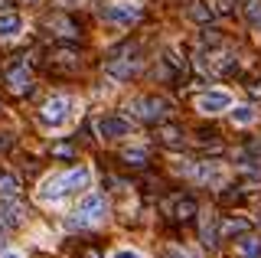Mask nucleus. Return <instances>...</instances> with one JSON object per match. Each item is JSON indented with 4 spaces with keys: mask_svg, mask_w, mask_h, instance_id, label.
I'll return each mask as SVG.
<instances>
[{
    "mask_svg": "<svg viewBox=\"0 0 261 258\" xmlns=\"http://www.w3.org/2000/svg\"><path fill=\"white\" fill-rule=\"evenodd\" d=\"M88 190H92V167L82 164V167H72V170H65V173L46 176L36 190V199L43 206H53V203H59L62 196H79V193H88Z\"/></svg>",
    "mask_w": 261,
    "mask_h": 258,
    "instance_id": "obj_1",
    "label": "nucleus"
},
{
    "mask_svg": "<svg viewBox=\"0 0 261 258\" xmlns=\"http://www.w3.org/2000/svg\"><path fill=\"white\" fill-rule=\"evenodd\" d=\"M105 216H108V203H105V196H98V193H82L79 199V209L75 216H72L69 225H79V229H85V225H95V222H105Z\"/></svg>",
    "mask_w": 261,
    "mask_h": 258,
    "instance_id": "obj_2",
    "label": "nucleus"
},
{
    "mask_svg": "<svg viewBox=\"0 0 261 258\" xmlns=\"http://www.w3.org/2000/svg\"><path fill=\"white\" fill-rule=\"evenodd\" d=\"M69 118H72V98L69 95H53L43 108H39V124L43 127H65L69 124Z\"/></svg>",
    "mask_w": 261,
    "mask_h": 258,
    "instance_id": "obj_3",
    "label": "nucleus"
},
{
    "mask_svg": "<svg viewBox=\"0 0 261 258\" xmlns=\"http://www.w3.org/2000/svg\"><path fill=\"white\" fill-rule=\"evenodd\" d=\"M173 111V105L167 98H130L127 101V115L141 118V121H163Z\"/></svg>",
    "mask_w": 261,
    "mask_h": 258,
    "instance_id": "obj_4",
    "label": "nucleus"
},
{
    "mask_svg": "<svg viewBox=\"0 0 261 258\" xmlns=\"http://www.w3.org/2000/svg\"><path fill=\"white\" fill-rule=\"evenodd\" d=\"M95 131L105 141H121L127 134H134V127H130V118H124V115H101L95 121Z\"/></svg>",
    "mask_w": 261,
    "mask_h": 258,
    "instance_id": "obj_5",
    "label": "nucleus"
},
{
    "mask_svg": "<svg viewBox=\"0 0 261 258\" xmlns=\"http://www.w3.org/2000/svg\"><path fill=\"white\" fill-rule=\"evenodd\" d=\"M101 17L108 23H114V27H130L134 20H141V7L134 0H118V4L101 7Z\"/></svg>",
    "mask_w": 261,
    "mask_h": 258,
    "instance_id": "obj_6",
    "label": "nucleus"
},
{
    "mask_svg": "<svg viewBox=\"0 0 261 258\" xmlns=\"http://www.w3.org/2000/svg\"><path fill=\"white\" fill-rule=\"evenodd\" d=\"M235 98L232 92H225V88H209V92H202L199 98H196V108H199V115H222L225 108H232Z\"/></svg>",
    "mask_w": 261,
    "mask_h": 258,
    "instance_id": "obj_7",
    "label": "nucleus"
},
{
    "mask_svg": "<svg viewBox=\"0 0 261 258\" xmlns=\"http://www.w3.org/2000/svg\"><path fill=\"white\" fill-rule=\"evenodd\" d=\"M190 176L196 183H206V187H225V180H228V173H225V167L222 164H216V160H199L196 167H190Z\"/></svg>",
    "mask_w": 261,
    "mask_h": 258,
    "instance_id": "obj_8",
    "label": "nucleus"
},
{
    "mask_svg": "<svg viewBox=\"0 0 261 258\" xmlns=\"http://www.w3.org/2000/svg\"><path fill=\"white\" fill-rule=\"evenodd\" d=\"M20 222H23V209L16 203V196H0V225L16 229Z\"/></svg>",
    "mask_w": 261,
    "mask_h": 258,
    "instance_id": "obj_9",
    "label": "nucleus"
},
{
    "mask_svg": "<svg viewBox=\"0 0 261 258\" xmlns=\"http://www.w3.org/2000/svg\"><path fill=\"white\" fill-rule=\"evenodd\" d=\"M7 88H10L13 95H30V92H33V75H30V69H27V66L10 69V72H7Z\"/></svg>",
    "mask_w": 261,
    "mask_h": 258,
    "instance_id": "obj_10",
    "label": "nucleus"
},
{
    "mask_svg": "<svg viewBox=\"0 0 261 258\" xmlns=\"http://www.w3.org/2000/svg\"><path fill=\"white\" fill-rule=\"evenodd\" d=\"M105 72L114 75V79H130L137 72V59H130V56H124V59H121V56H111L108 66H105Z\"/></svg>",
    "mask_w": 261,
    "mask_h": 258,
    "instance_id": "obj_11",
    "label": "nucleus"
},
{
    "mask_svg": "<svg viewBox=\"0 0 261 258\" xmlns=\"http://www.w3.org/2000/svg\"><path fill=\"white\" fill-rule=\"evenodd\" d=\"M23 33V17L13 10H4L0 13V39H16Z\"/></svg>",
    "mask_w": 261,
    "mask_h": 258,
    "instance_id": "obj_12",
    "label": "nucleus"
},
{
    "mask_svg": "<svg viewBox=\"0 0 261 258\" xmlns=\"http://www.w3.org/2000/svg\"><path fill=\"white\" fill-rule=\"evenodd\" d=\"M251 232V219H245V216H232V219L222 222V236L225 239H242Z\"/></svg>",
    "mask_w": 261,
    "mask_h": 258,
    "instance_id": "obj_13",
    "label": "nucleus"
},
{
    "mask_svg": "<svg viewBox=\"0 0 261 258\" xmlns=\"http://www.w3.org/2000/svg\"><path fill=\"white\" fill-rule=\"evenodd\" d=\"M157 141L163 144V147H183L186 134L179 131L176 124H163V127H157Z\"/></svg>",
    "mask_w": 261,
    "mask_h": 258,
    "instance_id": "obj_14",
    "label": "nucleus"
},
{
    "mask_svg": "<svg viewBox=\"0 0 261 258\" xmlns=\"http://www.w3.org/2000/svg\"><path fill=\"white\" fill-rule=\"evenodd\" d=\"M202 245L219 248V222H216V216H206V219H202Z\"/></svg>",
    "mask_w": 261,
    "mask_h": 258,
    "instance_id": "obj_15",
    "label": "nucleus"
},
{
    "mask_svg": "<svg viewBox=\"0 0 261 258\" xmlns=\"http://www.w3.org/2000/svg\"><path fill=\"white\" fill-rule=\"evenodd\" d=\"M255 118H258V111L251 108V105H235L232 108V124H239V127L255 124Z\"/></svg>",
    "mask_w": 261,
    "mask_h": 258,
    "instance_id": "obj_16",
    "label": "nucleus"
},
{
    "mask_svg": "<svg viewBox=\"0 0 261 258\" xmlns=\"http://www.w3.org/2000/svg\"><path fill=\"white\" fill-rule=\"evenodd\" d=\"M235 252H239V258H261V242L251 239V236H242Z\"/></svg>",
    "mask_w": 261,
    "mask_h": 258,
    "instance_id": "obj_17",
    "label": "nucleus"
},
{
    "mask_svg": "<svg viewBox=\"0 0 261 258\" xmlns=\"http://www.w3.org/2000/svg\"><path fill=\"white\" fill-rule=\"evenodd\" d=\"M0 196H20V180L0 167Z\"/></svg>",
    "mask_w": 261,
    "mask_h": 258,
    "instance_id": "obj_18",
    "label": "nucleus"
},
{
    "mask_svg": "<svg viewBox=\"0 0 261 258\" xmlns=\"http://www.w3.org/2000/svg\"><path fill=\"white\" fill-rule=\"evenodd\" d=\"M121 160L127 167H147V150L144 147H124L121 150Z\"/></svg>",
    "mask_w": 261,
    "mask_h": 258,
    "instance_id": "obj_19",
    "label": "nucleus"
},
{
    "mask_svg": "<svg viewBox=\"0 0 261 258\" xmlns=\"http://www.w3.org/2000/svg\"><path fill=\"white\" fill-rule=\"evenodd\" d=\"M193 213H196V199L193 196H179L176 199V219H193Z\"/></svg>",
    "mask_w": 261,
    "mask_h": 258,
    "instance_id": "obj_20",
    "label": "nucleus"
},
{
    "mask_svg": "<svg viewBox=\"0 0 261 258\" xmlns=\"http://www.w3.org/2000/svg\"><path fill=\"white\" fill-rule=\"evenodd\" d=\"M245 17H248L251 27L261 23V0H245Z\"/></svg>",
    "mask_w": 261,
    "mask_h": 258,
    "instance_id": "obj_21",
    "label": "nucleus"
},
{
    "mask_svg": "<svg viewBox=\"0 0 261 258\" xmlns=\"http://www.w3.org/2000/svg\"><path fill=\"white\" fill-rule=\"evenodd\" d=\"M49 27H56V33L65 36V39H72V36H75V27H72L69 20H62V17H53V20H49Z\"/></svg>",
    "mask_w": 261,
    "mask_h": 258,
    "instance_id": "obj_22",
    "label": "nucleus"
},
{
    "mask_svg": "<svg viewBox=\"0 0 261 258\" xmlns=\"http://www.w3.org/2000/svg\"><path fill=\"white\" fill-rule=\"evenodd\" d=\"M190 17H193V20H202V23H209V20H212V10H206L202 4H193V7H190Z\"/></svg>",
    "mask_w": 261,
    "mask_h": 258,
    "instance_id": "obj_23",
    "label": "nucleus"
},
{
    "mask_svg": "<svg viewBox=\"0 0 261 258\" xmlns=\"http://www.w3.org/2000/svg\"><path fill=\"white\" fill-rule=\"evenodd\" d=\"M53 154H56V157H72V154H75V147H69V144H56Z\"/></svg>",
    "mask_w": 261,
    "mask_h": 258,
    "instance_id": "obj_24",
    "label": "nucleus"
},
{
    "mask_svg": "<svg viewBox=\"0 0 261 258\" xmlns=\"http://www.w3.org/2000/svg\"><path fill=\"white\" fill-rule=\"evenodd\" d=\"M111 258H141L137 252H130V248H118V252H114Z\"/></svg>",
    "mask_w": 261,
    "mask_h": 258,
    "instance_id": "obj_25",
    "label": "nucleus"
},
{
    "mask_svg": "<svg viewBox=\"0 0 261 258\" xmlns=\"http://www.w3.org/2000/svg\"><path fill=\"white\" fill-rule=\"evenodd\" d=\"M0 258H27V255L16 252V248H7V252H0Z\"/></svg>",
    "mask_w": 261,
    "mask_h": 258,
    "instance_id": "obj_26",
    "label": "nucleus"
},
{
    "mask_svg": "<svg viewBox=\"0 0 261 258\" xmlns=\"http://www.w3.org/2000/svg\"><path fill=\"white\" fill-rule=\"evenodd\" d=\"M167 258H190V255H186V252H179V248H170Z\"/></svg>",
    "mask_w": 261,
    "mask_h": 258,
    "instance_id": "obj_27",
    "label": "nucleus"
},
{
    "mask_svg": "<svg viewBox=\"0 0 261 258\" xmlns=\"http://www.w3.org/2000/svg\"><path fill=\"white\" fill-rule=\"evenodd\" d=\"M202 43H219V33H202Z\"/></svg>",
    "mask_w": 261,
    "mask_h": 258,
    "instance_id": "obj_28",
    "label": "nucleus"
},
{
    "mask_svg": "<svg viewBox=\"0 0 261 258\" xmlns=\"http://www.w3.org/2000/svg\"><path fill=\"white\" fill-rule=\"evenodd\" d=\"M232 7H228V0H219V13H228Z\"/></svg>",
    "mask_w": 261,
    "mask_h": 258,
    "instance_id": "obj_29",
    "label": "nucleus"
},
{
    "mask_svg": "<svg viewBox=\"0 0 261 258\" xmlns=\"http://www.w3.org/2000/svg\"><path fill=\"white\" fill-rule=\"evenodd\" d=\"M59 4H62V7H79L82 0H59Z\"/></svg>",
    "mask_w": 261,
    "mask_h": 258,
    "instance_id": "obj_30",
    "label": "nucleus"
},
{
    "mask_svg": "<svg viewBox=\"0 0 261 258\" xmlns=\"http://www.w3.org/2000/svg\"><path fill=\"white\" fill-rule=\"evenodd\" d=\"M251 95H261V85L255 82V85H251Z\"/></svg>",
    "mask_w": 261,
    "mask_h": 258,
    "instance_id": "obj_31",
    "label": "nucleus"
},
{
    "mask_svg": "<svg viewBox=\"0 0 261 258\" xmlns=\"http://www.w3.org/2000/svg\"><path fill=\"white\" fill-rule=\"evenodd\" d=\"M27 4H36V0H27Z\"/></svg>",
    "mask_w": 261,
    "mask_h": 258,
    "instance_id": "obj_32",
    "label": "nucleus"
},
{
    "mask_svg": "<svg viewBox=\"0 0 261 258\" xmlns=\"http://www.w3.org/2000/svg\"><path fill=\"white\" fill-rule=\"evenodd\" d=\"M258 30H261V23H258Z\"/></svg>",
    "mask_w": 261,
    "mask_h": 258,
    "instance_id": "obj_33",
    "label": "nucleus"
}]
</instances>
